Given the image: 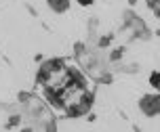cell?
Wrapping results in <instances>:
<instances>
[{
  "label": "cell",
  "instance_id": "cell-11",
  "mask_svg": "<svg viewBox=\"0 0 160 132\" xmlns=\"http://www.w3.org/2000/svg\"><path fill=\"white\" fill-rule=\"evenodd\" d=\"M21 122V116H11V120H8V124H7V128H11V126H15V124H19Z\"/></svg>",
  "mask_w": 160,
  "mask_h": 132
},
{
  "label": "cell",
  "instance_id": "cell-10",
  "mask_svg": "<svg viewBox=\"0 0 160 132\" xmlns=\"http://www.w3.org/2000/svg\"><path fill=\"white\" fill-rule=\"evenodd\" d=\"M150 84H152L156 90H160V71H152V76H150Z\"/></svg>",
  "mask_w": 160,
  "mask_h": 132
},
{
  "label": "cell",
  "instance_id": "cell-2",
  "mask_svg": "<svg viewBox=\"0 0 160 132\" xmlns=\"http://www.w3.org/2000/svg\"><path fill=\"white\" fill-rule=\"evenodd\" d=\"M122 27L133 31V40H139V38L150 40L152 38V31H150V27L145 25V21L137 15V13H133L131 8L122 13Z\"/></svg>",
  "mask_w": 160,
  "mask_h": 132
},
{
  "label": "cell",
  "instance_id": "cell-8",
  "mask_svg": "<svg viewBox=\"0 0 160 132\" xmlns=\"http://www.w3.org/2000/svg\"><path fill=\"white\" fill-rule=\"evenodd\" d=\"M148 2V7L152 8V13L160 19V0H145Z\"/></svg>",
  "mask_w": 160,
  "mask_h": 132
},
{
  "label": "cell",
  "instance_id": "cell-3",
  "mask_svg": "<svg viewBox=\"0 0 160 132\" xmlns=\"http://www.w3.org/2000/svg\"><path fill=\"white\" fill-rule=\"evenodd\" d=\"M93 103H95V92L87 90V92H84V94L78 99V101L72 103L70 107L65 109V116L70 117V120H76V117L87 116L88 111H91V107H93Z\"/></svg>",
  "mask_w": 160,
  "mask_h": 132
},
{
  "label": "cell",
  "instance_id": "cell-7",
  "mask_svg": "<svg viewBox=\"0 0 160 132\" xmlns=\"http://www.w3.org/2000/svg\"><path fill=\"white\" fill-rule=\"evenodd\" d=\"M112 40H114V34H110V36H101V38L97 40V46L99 48H108L110 44H112Z\"/></svg>",
  "mask_w": 160,
  "mask_h": 132
},
{
  "label": "cell",
  "instance_id": "cell-4",
  "mask_svg": "<svg viewBox=\"0 0 160 132\" xmlns=\"http://www.w3.org/2000/svg\"><path fill=\"white\" fill-rule=\"evenodd\" d=\"M139 111L145 117H156L160 113V94H143L139 99Z\"/></svg>",
  "mask_w": 160,
  "mask_h": 132
},
{
  "label": "cell",
  "instance_id": "cell-14",
  "mask_svg": "<svg viewBox=\"0 0 160 132\" xmlns=\"http://www.w3.org/2000/svg\"><path fill=\"white\" fill-rule=\"evenodd\" d=\"M156 36H160V30H156Z\"/></svg>",
  "mask_w": 160,
  "mask_h": 132
},
{
  "label": "cell",
  "instance_id": "cell-5",
  "mask_svg": "<svg viewBox=\"0 0 160 132\" xmlns=\"http://www.w3.org/2000/svg\"><path fill=\"white\" fill-rule=\"evenodd\" d=\"M48 8L53 11V13H65L68 8H70V4H72V0H47Z\"/></svg>",
  "mask_w": 160,
  "mask_h": 132
},
{
  "label": "cell",
  "instance_id": "cell-13",
  "mask_svg": "<svg viewBox=\"0 0 160 132\" xmlns=\"http://www.w3.org/2000/svg\"><path fill=\"white\" fill-rule=\"evenodd\" d=\"M128 4H131V7H135V4H137V0H128Z\"/></svg>",
  "mask_w": 160,
  "mask_h": 132
},
{
  "label": "cell",
  "instance_id": "cell-6",
  "mask_svg": "<svg viewBox=\"0 0 160 132\" xmlns=\"http://www.w3.org/2000/svg\"><path fill=\"white\" fill-rule=\"evenodd\" d=\"M124 57V48L122 46H118V48H112V53L108 54V59H110V63H116V61H120Z\"/></svg>",
  "mask_w": 160,
  "mask_h": 132
},
{
  "label": "cell",
  "instance_id": "cell-1",
  "mask_svg": "<svg viewBox=\"0 0 160 132\" xmlns=\"http://www.w3.org/2000/svg\"><path fill=\"white\" fill-rule=\"evenodd\" d=\"M68 76V65H65L63 59H47L38 67V73H36V84L40 86H53L57 82Z\"/></svg>",
  "mask_w": 160,
  "mask_h": 132
},
{
  "label": "cell",
  "instance_id": "cell-9",
  "mask_svg": "<svg viewBox=\"0 0 160 132\" xmlns=\"http://www.w3.org/2000/svg\"><path fill=\"white\" fill-rule=\"evenodd\" d=\"M120 71H122V73H137V71H139V65H137V63H128V65H122Z\"/></svg>",
  "mask_w": 160,
  "mask_h": 132
},
{
  "label": "cell",
  "instance_id": "cell-12",
  "mask_svg": "<svg viewBox=\"0 0 160 132\" xmlns=\"http://www.w3.org/2000/svg\"><path fill=\"white\" fill-rule=\"evenodd\" d=\"M78 4H82V7H91L93 0H78Z\"/></svg>",
  "mask_w": 160,
  "mask_h": 132
}]
</instances>
